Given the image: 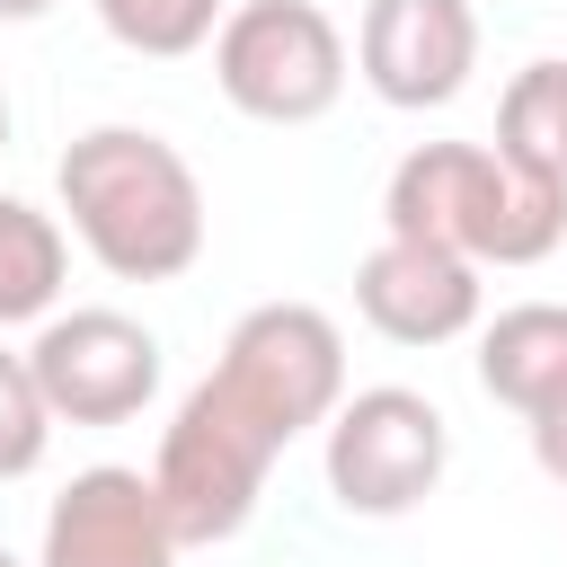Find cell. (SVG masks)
<instances>
[{"label":"cell","mask_w":567,"mask_h":567,"mask_svg":"<svg viewBox=\"0 0 567 567\" xmlns=\"http://www.w3.org/2000/svg\"><path fill=\"white\" fill-rule=\"evenodd\" d=\"M354 62L381 106H408V115L452 106L478 71V9L470 0H372Z\"/></svg>","instance_id":"obj_7"},{"label":"cell","mask_w":567,"mask_h":567,"mask_svg":"<svg viewBox=\"0 0 567 567\" xmlns=\"http://www.w3.org/2000/svg\"><path fill=\"white\" fill-rule=\"evenodd\" d=\"M97 27H106L124 53L177 62V53L213 44V27H221V0H97Z\"/></svg>","instance_id":"obj_12"},{"label":"cell","mask_w":567,"mask_h":567,"mask_svg":"<svg viewBox=\"0 0 567 567\" xmlns=\"http://www.w3.org/2000/svg\"><path fill=\"white\" fill-rule=\"evenodd\" d=\"M443 461H452V425L425 390L381 381V390L337 399V416H328V496L363 523L416 514L443 487Z\"/></svg>","instance_id":"obj_5"},{"label":"cell","mask_w":567,"mask_h":567,"mask_svg":"<svg viewBox=\"0 0 567 567\" xmlns=\"http://www.w3.org/2000/svg\"><path fill=\"white\" fill-rule=\"evenodd\" d=\"M53 186H62V213L80 230V248L115 284H168L204 257V186L177 159V142H159L142 124L80 133L53 168Z\"/></svg>","instance_id":"obj_2"},{"label":"cell","mask_w":567,"mask_h":567,"mask_svg":"<svg viewBox=\"0 0 567 567\" xmlns=\"http://www.w3.org/2000/svg\"><path fill=\"white\" fill-rule=\"evenodd\" d=\"M0 151H9V97H0Z\"/></svg>","instance_id":"obj_16"},{"label":"cell","mask_w":567,"mask_h":567,"mask_svg":"<svg viewBox=\"0 0 567 567\" xmlns=\"http://www.w3.org/2000/svg\"><path fill=\"white\" fill-rule=\"evenodd\" d=\"M478 390L523 425L567 399V301H514L478 337Z\"/></svg>","instance_id":"obj_10"},{"label":"cell","mask_w":567,"mask_h":567,"mask_svg":"<svg viewBox=\"0 0 567 567\" xmlns=\"http://www.w3.org/2000/svg\"><path fill=\"white\" fill-rule=\"evenodd\" d=\"M44 9H53V0H0V18H9V27H27V18H44Z\"/></svg>","instance_id":"obj_15"},{"label":"cell","mask_w":567,"mask_h":567,"mask_svg":"<svg viewBox=\"0 0 567 567\" xmlns=\"http://www.w3.org/2000/svg\"><path fill=\"white\" fill-rule=\"evenodd\" d=\"M62 266H71L62 221L35 213V204H18V195H0V328L44 319L53 292H62Z\"/></svg>","instance_id":"obj_11"},{"label":"cell","mask_w":567,"mask_h":567,"mask_svg":"<svg viewBox=\"0 0 567 567\" xmlns=\"http://www.w3.org/2000/svg\"><path fill=\"white\" fill-rule=\"evenodd\" d=\"M213 80L257 124H319L346 97V35L319 0H239L213 27Z\"/></svg>","instance_id":"obj_4"},{"label":"cell","mask_w":567,"mask_h":567,"mask_svg":"<svg viewBox=\"0 0 567 567\" xmlns=\"http://www.w3.org/2000/svg\"><path fill=\"white\" fill-rule=\"evenodd\" d=\"M346 399V337L328 310L310 301H266L230 328L221 363L177 399L151 487L177 523V540H230L248 532L266 470L284 461V443H301L310 425H328Z\"/></svg>","instance_id":"obj_1"},{"label":"cell","mask_w":567,"mask_h":567,"mask_svg":"<svg viewBox=\"0 0 567 567\" xmlns=\"http://www.w3.org/2000/svg\"><path fill=\"white\" fill-rule=\"evenodd\" d=\"M390 239L452 248L470 266H540L567 239V186L523 177L487 142H416L381 195Z\"/></svg>","instance_id":"obj_3"},{"label":"cell","mask_w":567,"mask_h":567,"mask_svg":"<svg viewBox=\"0 0 567 567\" xmlns=\"http://www.w3.org/2000/svg\"><path fill=\"white\" fill-rule=\"evenodd\" d=\"M27 372L53 425H124L159 390V337L124 310H62L27 346Z\"/></svg>","instance_id":"obj_6"},{"label":"cell","mask_w":567,"mask_h":567,"mask_svg":"<svg viewBox=\"0 0 567 567\" xmlns=\"http://www.w3.org/2000/svg\"><path fill=\"white\" fill-rule=\"evenodd\" d=\"M44 443H53V416L35 399V372H27V354L0 346V478H27L44 461Z\"/></svg>","instance_id":"obj_13"},{"label":"cell","mask_w":567,"mask_h":567,"mask_svg":"<svg viewBox=\"0 0 567 567\" xmlns=\"http://www.w3.org/2000/svg\"><path fill=\"white\" fill-rule=\"evenodd\" d=\"M0 567H18V558H9V549H0Z\"/></svg>","instance_id":"obj_17"},{"label":"cell","mask_w":567,"mask_h":567,"mask_svg":"<svg viewBox=\"0 0 567 567\" xmlns=\"http://www.w3.org/2000/svg\"><path fill=\"white\" fill-rule=\"evenodd\" d=\"M532 461H540V470L567 487V399H558L549 416H532Z\"/></svg>","instance_id":"obj_14"},{"label":"cell","mask_w":567,"mask_h":567,"mask_svg":"<svg viewBox=\"0 0 567 567\" xmlns=\"http://www.w3.org/2000/svg\"><path fill=\"white\" fill-rule=\"evenodd\" d=\"M177 523L159 505V487L142 470H80L53 505H44V549L35 567H177Z\"/></svg>","instance_id":"obj_8"},{"label":"cell","mask_w":567,"mask_h":567,"mask_svg":"<svg viewBox=\"0 0 567 567\" xmlns=\"http://www.w3.org/2000/svg\"><path fill=\"white\" fill-rule=\"evenodd\" d=\"M354 310L390 337V346H452L478 319V266L425 239H381L354 266Z\"/></svg>","instance_id":"obj_9"}]
</instances>
